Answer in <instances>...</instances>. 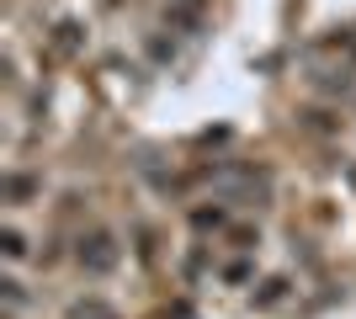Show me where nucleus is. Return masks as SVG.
I'll return each mask as SVG.
<instances>
[{
	"label": "nucleus",
	"mask_w": 356,
	"mask_h": 319,
	"mask_svg": "<svg viewBox=\"0 0 356 319\" xmlns=\"http://www.w3.org/2000/svg\"><path fill=\"white\" fill-rule=\"evenodd\" d=\"M32 192H38V181H32V176H22V170H11V176H6V202H11V208H22Z\"/></svg>",
	"instance_id": "obj_3"
},
{
	"label": "nucleus",
	"mask_w": 356,
	"mask_h": 319,
	"mask_svg": "<svg viewBox=\"0 0 356 319\" xmlns=\"http://www.w3.org/2000/svg\"><path fill=\"white\" fill-rule=\"evenodd\" d=\"M74 261H80L90 277H106L118 266V240H112L106 229H90V234H80V245H74Z\"/></svg>",
	"instance_id": "obj_1"
},
{
	"label": "nucleus",
	"mask_w": 356,
	"mask_h": 319,
	"mask_svg": "<svg viewBox=\"0 0 356 319\" xmlns=\"http://www.w3.org/2000/svg\"><path fill=\"white\" fill-rule=\"evenodd\" d=\"M0 245H6V256H11V261H22V256H27V234H22V229H6V234H0Z\"/></svg>",
	"instance_id": "obj_5"
},
{
	"label": "nucleus",
	"mask_w": 356,
	"mask_h": 319,
	"mask_svg": "<svg viewBox=\"0 0 356 319\" xmlns=\"http://www.w3.org/2000/svg\"><path fill=\"white\" fill-rule=\"evenodd\" d=\"M0 288H6V304H11V309H22V304H27V288H22V282H16V277H6V282H0Z\"/></svg>",
	"instance_id": "obj_6"
},
{
	"label": "nucleus",
	"mask_w": 356,
	"mask_h": 319,
	"mask_svg": "<svg viewBox=\"0 0 356 319\" xmlns=\"http://www.w3.org/2000/svg\"><path fill=\"white\" fill-rule=\"evenodd\" d=\"M287 288H293L287 277H266V282H261V293H255V309H277V304L287 298Z\"/></svg>",
	"instance_id": "obj_2"
},
{
	"label": "nucleus",
	"mask_w": 356,
	"mask_h": 319,
	"mask_svg": "<svg viewBox=\"0 0 356 319\" xmlns=\"http://www.w3.org/2000/svg\"><path fill=\"white\" fill-rule=\"evenodd\" d=\"M223 224H229V213H223V208H197L192 213V229H223Z\"/></svg>",
	"instance_id": "obj_4"
},
{
	"label": "nucleus",
	"mask_w": 356,
	"mask_h": 319,
	"mask_svg": "<svg viewBox=\"0 0 356 319\" xmlns=\"http://www.w3.org/2000/svg\"><path fill=\"white\" fill-rule=\"evenodd\" d=\"M245 277H250V266H245V261H234V266H223V282H245Z\"/></svg>",
	"instance_id": "obj_7"
}]
</instances>
